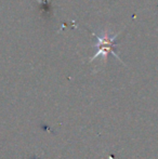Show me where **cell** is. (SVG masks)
Returning a JSON list of instances; mask_svg holds the SVG:
<instances>
[{"mask_svg": "<svg viewBox=\"0 0 158 159\" xmlns=\"http://www.w3.org/2000/svg\"><path fill=\"white\" fill-rule=\"evenodd\" d=\"M93 35L95 36V39H97V42L94 44L95 54L90 59V62H92L93 60L97 59V57H103V61H105L108 53H112L115 57H117L121 62L116 52V44H115V41H116L119 33L115 34L111 30H103L99 35H95V34H93Z\"/></svg>", "mask_w": 158, "mask_h": 159, "instance_id": "6da1fadb", "label": "cell"}]
</instances>
